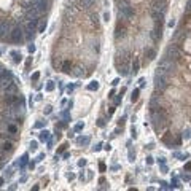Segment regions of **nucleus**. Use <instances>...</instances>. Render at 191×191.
<instances>
[{"label":"nucleus","mask_w":191,"mask_h":191,"mask_svg":"<svg viewBox=\"0 0 191 191\" xmlns=\"http://www.w3.org/2000/svg\"><path fill=\"white\" fill-rule=\"evenodd\" d=\"M118 83H119V80L116 78V80H113V83H111V84H113V86H116V84H118Z\"/></svg>","instance_id":"obj_40"},{"label":"nucleus","mask_w":191,"mask_h":191,"mask_svg":"<svg viewBox=\"0 0 191 191\" xmlns=\"http://www.w3.org/2000/svg\"><path fill=\"white\" fill-rule=\"evenodd\" d=\"M38 78H40V73H38V72H35V73L32 75V80H34V81H37Z\"/></svg>","instance_id":"obj_25"},{"label":"nucleus","mask_w":191,"mask_h":191,"mask_svg":"<svg viewBox=\"0 0 191 191\" xmlns=\"http://www.w3.org/2000/svg\"><path fill=\"white\" fill-rule=\"evenodd\" d=\"M26 162H27V154H24L23 159H21V166H26Z\"/></svg>","instance_id":"obj_27"},{"label":"nucleus","mask_w":191,"mask_h":191,"mask_svg":"<svg viewBox=\"0 0 191 191\" xmlns=\"http://www.w3.org/2000/svg\"><path fill=\"white\" fill-rule=\"evenodd\" d=\"M54 89V83L53 81H48V84H46V91H53Z\"/></svg>","instance_id":"obj_23"},{"label":"nucleus","mask_w":191,"mask_h":191,"mask_svg":"<svg viewBox=\"0 0 191 191\" xmlns=\"http://www.w3.org/2000/svg\"><path fill=\"white\" fill-rule=\"evenodd\" d=\"M81 6H83V8H88V6H89V0H81Z\"/></svg>","instance_id":"obj_24"},{"label":"nucleus","mask_w":191,"mask_h":191,"mask_svg":"<svg viewBox=\"0 0 191 191\" xmlns=\"http://www.w3.org/2000/svg\"><path fill=\"white\" fill-rule=\"evenodd\" d=\"M124 35H126V29H124V27H116V32H115V38H123L124 37Z\"/></svg>","instance_id":"obj_11"},{"label":"nucleus","mask_w":191,"mask_h":191,"mask_svg":"<svg viewBox=\"0 0 191 191\" xmlns=\"http://www.w3.org/2000/svg\"><path fill=\"white\" fill-rule=\"evenodd\" d=\"M2 148H3L5 151H11V150H13V145H11V142H3V143H2Z\"/></svg>","instance_id":"obj_17"},{"label":"nucleus","mask_w":191,"mask_h":191,"mask_svg":"<svg viewBox=\"0 0 191 191\" xmlns=\"http://www.w3.org/2000/svg\"><path fill=\"white\" fill-rule=\"evenodd\" d=\"M183 137H185V139H189L191 136H189V129H186L185 131V134H183Z\"/></svg>","instance_id":"obj_31"},{"label":"nucleus","mask_w":191,"mask_h":191,"mask_svg":"<svg viewBox=\"0 0 191 191\" xmlns=\"http://www.w3.org/2000/svg\"><path fill=\"white\" fill-rule=\"evenodd\" d=\"M84 164H86V159H81V161L78 162V166H84Z\"/></svg>","instance_id":"obj_38"},{"label":"nucleus","mask_w":191,"mask_h":191,"mask_svg":"<svg viewBox=\"0 0 191 191\" xmlns=\"http://www.w3.org/2000/svg\"><path fill=\"white\" fill-rule=\"evenodd\" d=\"M88 89H89V91H97V89H99V83H97V81H93L91 84H88Z\"/></svg>","instance_id":"obj_19"},{"label":"nucleus","mask_w":191,"mask_h":191,"mask_svg":"<svg viewBox=\"0 0 191 191\" xmlns=\"http://www.w3.org/2000/svg\"><path fill=\"white\" fill-rule=\"evenodd\" d=\"M35 51V46L34 45H29V53H34Z\"/></svg>","instance_id":"obj_34"},{"label":"nucleus","mask_w":191,"mask_h":191,"mask_svg":"<svg viewBox=\"0 0 191 191\" xmlns=\"http://www.w3.org/2000/svg\"><path fill=\"white\" fill-rule=\"evenodd\" d=\"M48 137H49V132H48V131H41V132H40V140H41V142L48 140Z\"/></svg>","instance_id":"obj_18"},{"label":"nucleus","mask_w":191,"mask_h":191,"mask_svg":"<svg viewBox=\"0 0 191 191\" xmlns=\"http://www.w3.org/2000/svg\"><path fill=\"white\" fill-rule=\"evenodd\" d=\"M166 58H169L171 61H179L182 58V51L175 45H171L167 48V51H166Z\"/></svg>","instance_id":"obj_3"},{"label":"nucleus","mask_w":191,"mask_h":191,"mask_svg":"<svg viewBox=\"0 0 191 191\" xmlns=\"http://www.w3.org/2000/svg\"><path fill=\"white\" fill-rule=\"evenodd\" d=\"M139 93H140V89H134L132 91V96H131V101L132 102H137L139 101Z\"/></svg>","instance_id":"obj_15"},{"label":"nucleus","mask_w":191,"mask_h":191,"mask_svg":"<svg viewBox=\"0 0 191 191\" xmlns=\"http://www.w3.org/2000/svg\"><path fill=\"white\" fill-rule=\"evenodd\" d=\"M45 27H46V23H41L40 27H38V32H43V30H45Z\"/></svg>","instance_id":"obj_26"},{"label":"nucleus","mask_w":191,"mask_h":191,"mask_svg":"<svg viewBox=\"0 0 191 191\" xmlns=\"http://www.w3.org/2000/svg\"><path fill=\"white\" fill-rule=\"evenodd\" d=\"M185 169H186V171H191V162H188V164L185 166Z\"/></svg>","instance_id":"obj_39"},{"label":"nucleus","mask_w":191,"mask_h":191,"mask_svg":"<svg viewBox=\"0 0 191 191\" xmlns=\"http://www.w3.org/2000/svg\"><path fill=\"white\" fill-rule=\"evenodd\" d=\"M147 164H153V158H151V156L147 158Z\"/></svg>","instance_id":"obj_32"},{"label":"nucleus","mask_w":191,"mask_h":191,"mask_svg":"<svg viewBox=\"0 0 191 191\" xmlns=\"http://www.w3.org/2000/svg\"><path fill=\"white\" fill-rule=\"evenodd\" d=\"M10 83H13V75L10 72H6V70H3V73L0 75V84H2L3 88H6Z\"/></svg>","instance_id":"obj_7"},{"label":"nucleus","mask_w":191,"mask_h":191,"mask_svg":"<svg viewBox=\"0 0 191 191\" xmlns=\"http://www.w3.org/2000/svg\"><path fill=\"white\" fill-rule=\"evenodd\" d=\"M81 70H83L81 67H76V69L73 70V72H72V73H73L75 76H81V75H83V72H81Z\"/></svg>","instance_id":"obj_21"},{"label":"nucleus","mask_w":191,"mask_h":191,"mask_svg":"<svg viewBox=\"0 0 191 191\" xmlns=\"http://www.w3.org/2000/svg\"><path fill=\"white\" fill-rule=\"evenodd\" d=\"M8 131H10L11 134H15V132H16V127H15V126H8Z\"/></svg>","instance_id":"obj_28"},{"label":"nucleus","mask_w":191,"mask_h":191,"mask_svg":"<svg viewBox=\"0 0 191 191\" xmlns=\"http://www.w3.org/2000/svg\"><path fill=\"white\" fill-rule=\"evenodd\" d=\"M110 19V15H108V13H105V15H104V21H108Z\"/></svg>","instance_id":"obj_35"},{"label":"nucleus","mask_w":191,"mask_h":191,"mask_svg":"<svg viewBox=\"0 0 191 191\" xmlns=\"http://www.w3.org/2000/svg\"><path fill=\"white\" fill-rule=\"evenodd\" d=\"M3 70H5L3 67H0V75H2V73H3Z\"/></svg>","instance_id":"obj_41"},{"label":"nucleus","mask_w":191,"mask_h":191,"mask_svg":"<svg viewBox=\"0 0 191 191\" xmlns=\"http://www.w3.org/2000/svg\"><path fill=\"white\" fill-rule=\"evenodd\" d=\"M154 86H156V89H159V91H164L167 88V76H166V73L156 70V73H154Z\"/></svg>","instance_id":"obj_2"},{"label":"nucleus","mask_w":191,"mask_h":191,"mask_svg":"<svg viewBox=\"0 0 191 191\" xmlns=\"http://www.w3.org/2000/svg\"><path fill=\"white\" fill-rule=\"evenodd\" d=\"M11 26L6 23V21H0V37H3V35H6V34H11Z\"/></svg>","instance_id":"obj_8"},{"label":"nucleus","mask_w":191,"mask_h":191,"mask_svg":"<svg viewBox=\"0 0 191 191\" xmlns=\"http://www.w3.org/2000/svg\"><path fill=\"white\" fill-rule=\"evenodd\" d=\"M38 15H40V11H38L37 8H35V6H32V8L27 10L26 18H27V21H32V19H37V18H38Z\"/></svg>","instance_id":"obj_9"},{"label":"nucleus","mask_w":191,"mask_h":191,"mask_svg":"<svg viewBox=\"0 0 191 191\" xmlns=\"http://www.w3.org/2000/svg\"><path fill=\"white\" fill-rule=\"evenodd\" d=\"M118 72L121 73L123 76H127V75H129V67H127V65H123V67H119Z\"/></svg>","instance_id":"obj_14"},{"label":"nucleus","mask_w":191,"mask_h":191,"mask_svg":"<svg viewBox=\"0 0 191 191\" xmlns=\"http://www.w3.org/2000/svg\"><path fill=\"white\" fill-rule=\"evenodd\" d=\"M30 148H32V150L37 148V142H35V140H32V142H30Z\"/></svg>","instance_id":"obj_30"},{"label":"nucleus","mask_w":191,"mask_h":191,"mask_svg":"<svg viewBox=\"0 0 191 191\" xmlns=\"http://www.w3.org/2000/svg\"><path fill=\"white\" fill-rule=\"evenodd\" d=\"M145 54H147V58L148 59H150V61H153L154 58H156V51H154V49H147V51H145Z\"/></svg>","instance_id":"obj_13"},{"label":"nucleus","mask_w":191,"mask_h":191,"mask_svg":"<svg viewBox=\"0 0 191 191\" xmlns=\"http://www.w3.org/2000/svg\"><path fill=\"white\" fill-rule=\"evenodd\" d=\"M101 148H102V143H97V145H96V147L93 148V150H94V151H99V150H101Z\"/></svg>","instance_id":"obj_29"},{"label":"nucleus","mask_w":191,"mask_h":191,"mask_svg":"<svg viewBox=\"0 0 191 191\" xmlns=\"http://www.w3.org/2000/svg\"><path fill=\"white\" fill-rule=\"evenodd\" d=\"M2 183H3V179H0V186H2Z\"/></svg>","instance_id":"obj_42"},{"label":"nucleus","mask_w":191,"mask_h":191,"mask_svg":"<svg viewBox=\"0 0 191 191\" xmlns=\"http://www.w3.org/2000/svg\"><path fill=\"white\" fill-rule=\"evenodd\" d=\"M119 15H121L123 18H126V19H131V18L134 16V10H132V6H131L129 3L121 5V8H119Z\"/></svg>","instance_id":"obj_5"},{"label":"nucleus","mask_w":191,"mask_h":191,"mask_svg":"<svg viewBox=\"0 0 191 191\" xmlns=\"http://www.w3.org/2000/svg\"><path fill=\"white\" fill-rule=\"evenodd\" d=\"M11 56H13V61H15L16 64H18V62H21V59H23V56H21L19 53H16V51H13V53H11Z\"/></svg>","instance_id":"obj_16"},{"label":"nucleus","mask_w":191,"mask_h":191,"mask_svg":"<svg viewBox=\"0 0 191 191\" xmlns=\"http://www.w3.org/2000/svg\"><path fill=\"white\" fill-rule=\"evenodd\" d=\"M99 167H101L102 172H105V164H104V162H101V166H99Z\"/></svg>","instance_id":"obj_36"},{"label":"nucleus","mask_w":191,"mask_h":191,"mask_svg":"<svg viewBox=\"0 0 191 191\" xmlns=\"http://www.w3.org/2000/svg\"><path fill=\"white\" fill-rule=\"evenodd\" d=\"M156 70H159V72H162V73H169V72H172V61L169 59V58H164L161 62H159V65H158V69Z\"/></svg>","instance_id":"obj_4"},{"label":"nucleus","mask_w":191,"mask_h":191,"mask_svg":"<svg viewBox=\"0 0 191 191\" xmlns=\"http://www.w3.org/2000/svg\"><path fill=\"white\" fill-rule=\"evenodd\" d=\"M78 142L83 143V145H88L89 143V137H81V139H78Z\"/></svg>","instance_id":"obj_22"},{"label":"nucleus","mask_w":191,"mask_h":191,"mask_svg":"<svg viewBox=\"0 0 191 191\" xmlns=\"http://www.w3.org/2000/svg\"><path fill=\"white\" fill-rule=\"evenodd\" d=\"M81 127H83V124H76V126H75V131H80Z\"/></svg>","instance_id":"obj_37"},{"label":"nucleus","mask_w":191,"mask_h":191,"mask_svg":"<svg viewBox=\"0 0 191 191\" xmlns=\"http://www.w3.org/2000/svg\"><path fill=\"white\" fill-rule=\"evenodd\" d=\"M5 91H6V94H11V96H15L16 93H18V86L15 83H10L8 86L5 88Z\"/></svg>","instance_id":"obj_10"},{"label":"nucleus","mask_w":191,"mask_h":191,"mask_svg":"<svg viewBox=\"0 0 191 191\" xmlns=\"http://www.w3.org/2000/svg\"><path fill=\"white\" fill-rule=\"evenodd\" d=\"M139 67H140V61L136 59V61H134V64H132V70H134V73H137V72H139Z\"/></svg>","instance_id":"obj_20"},{"label":"nucleus","mask_w":191,"mask_h":191,"mask_svg":"<svg viewBox=\"0 0 191 191\" xmlns=\"http://www.w3.org/2000/svg\"><path fill=\"white\" fill-rule=\"evenodd\" d=\"M151 121H153V126L154 129L159 131V129H164V126L167 124V115L162 108H156L151 111Z\"/></svg>","instance_id":"obj_1"},{"label":"nucleus","mask_w":191,"mask_h":191,"mask_svg":"<svg viewBox=\"0 0 191 191\" xmlns=\"http://www.w3.org/2000/svg\"><path fill=\"white\" fill-rule=\"evenodd\" d=\"M10 38L13 40V41H16V43H19V41H23V38H24V34H23V29L18 26V27H15V29L11 30V34H10Z\"/></svg>","instance_id":"obj_6"},{"label":"nucleus","mask_w":191,"mask_h":191,"mask_svg":"<svg viewBox=\"0 0 191 191\" xmlns=\"http://www.w3.org/2000/svg\"><path fill=\"white\" fill-rule=\"evenodd\" d=\"M99 126H101V127H104L105 126V121H104V119H99V123H97Z\"/></svg>","instance_id":"obj_33"},{"label":"nucleus","mask_w":191,"mask_h":191,"mask_svg":"<svg viewBox=\"0 0 191 191\" xmlns=\"http://www.w3.org/2000/svg\"><path fill=\"white\" fill-rule=\"evenodd\" d=\"M70 69H72V62H70V61H64V62H62V70H64L65 73H69Z\"/></svg>","instance_id":"obj_12"}]
</instances>
